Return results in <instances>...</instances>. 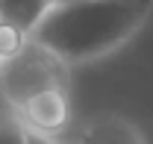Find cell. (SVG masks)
Returning <instances> with one entry per match:
<instances>
[{"label": "cell", "mask_w": 153, "mask_h": 144, "mask_svg": "<svg viewBox=\"0 0 153 144\" xmlns=\"http://www.w3.org/2000/svg\"><path fill=\"white\" fill-rule=\"evenodd\" d=\"M47 88H68V65L38 41L27 38L0 68V97L9 109H18Z\"/></svg>", "instance_id": "7a4b0ae2"}, {"label": "cell", "mask_w": 153, "mask_h": 144, "mask_svg": "<svg viewBox=\"0 0 153 144\" xmlns=\"http://www.w3.org/2000/svg\"><path fill=\"white\" fill-rule=\"evenodd\" d=\"M27 129H36L44 135H62L71 126V100H68V88H47L38 91L36 97H30L24 106L12 109Z\"/></svg>", "instance_id": "3957f363"}, {"label": "cell", "mask_w": 153, "mask_h": 144, "mask_svg": "<svg viewBox=\"0 0 153 144\" xmlns=\"http://www.w3.org/2000/svg\"><path fill=\"white\" fill-rule=\"evenodd\" d=\"M150 9L153 0H53L30 38L74 68L124 47Z\"/></svg>", "instance_id": "6da1fadb"}, {"label": "cell", "mask_w": 153, "mask_h": 144, "mask_svg": "<svg viewBox=\"0 0 153 144\" xmlns=\"http://www.w3.org/2000/svg\"><path fill=\"white\" fill-rule=\"evenodd\" d=\"M0 144H30V129L12 109H0Z\"/></svg>", "instance_id": "8992f818"}, {"label": "cell", "mask_w": 153, "mask_h": 144, "mask_svg": "<svg viewBox=\"0 0 153 144\" xmlns=\"http://www.w3.org/2000/svg\"><path fill=\"white\" fill-rule=\"evenodd\" d=\"M30 144H79L74 141H65L62 135H44V132H36V129H30Z\"/></svg>", "instance_id": "52a82bcc"}, {"label": "cell", "mask_w": 153, "mask_h": 144, "mask_svg": "<svg viewBox=\"0 0 153 144\" xmlns=\"http://www.w3.org/2000/svg\"><path fill=\"white\" fill-rule=\"evenodd\" d=\"M53 0H0V21L12 24L24 36H30L50 9Z\"/></svg>", "instance_id": "5b68a950"}, {"label": "cell", "mask_w": 153, "mask_h": 144, "mask_svg": "<svg viewBox=\"0 0 153 144\" xmlns=\"http://www.w3.org/2000/svg\"><path fill=\"white\" fill-rule=\"evenodd\" d=\"M79 144H147L144 132L121 115H97L79 129Z\"/></svg>", "instance_id": "277c9868"}, {"label": "cell", "mask_w": 153, "mask_h": 144, "mask_svg": "<svg viewBox=\"0 0 153 144\" xmlns=\"http://www.w3.org/2000/svg\"><path fill=\"white\" fill-rule=\"evenodd\" d=\"M3 62H6V53H3V50H0V68H3Z\"/></svg>", "instance_id": "ba28073f"}]
</instances>
